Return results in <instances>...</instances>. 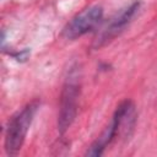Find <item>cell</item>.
Returning <instances> with one entry per match:
<instances>
[{"instance_id":"obj_1","label":"cell","mask_w":157,"mask_h":157,"mask_svg":"<svg viewBox=\"0 0 157 157\" xmlns=\"http://www.w3.org/2000/svg\"><path fill=\"white\" fill-rule=\"evenodd\" d=\"M37 108L38 103L33 102L26 105L11 119L5 136V148L9 155H16L20 151L27 131L32 124L33 117L37 112Z\"/></svg>"},{"instance_id":"obj_3","label":"cell","mask_w":157,"mask_h":157,"mask_svg":"<svg viewBox=\"0 0 157 157\" xmlns=\"http://www.w3.org/2000/svg\"><path fill=\"white\" fill-rule=\"evenodd\" d=\"M103 9L98 5L90 6L77 13L64 28V37L66 39H76L92 31L102 20Z\"/></svg>"},{"instance_id":"obj_5","label":"cell","mask_w":157,"mask_h":157,"mask_svg":"<svg viewBox=\"0 0 157 157\" xmlns=\"http://www.w3.org/2000/svg\"><path fill=\"white\" fill-rule=\"evenodd\" d=\"M136 121V109L131 101H124L114 114L110 123L114 130V139L118 136L129 137Z\"/></svg>"},{"instance_id":"obj_4","label":"cell","mask_w":157,"mask_h":157,"mask_svg":"<svg viewBox=\"0 0 157 157\" xmlns=\"http://www.w3.org/2000/svg\"><path fill=\"white\" fill-rule=\"evenodd\" d=\"M139 7H140V2L135 1L131 5L121 9L118 13H115L110 18L109 23L103 28V31L101 32L99 37L97 38V45L101 47L102 44H105L112 38H114L117 34H119L126 27V25H129L130 21L134 18V16L136 15Z\"/></svg>"},{"instance_id":"obj_2","label":"cell","mask_w":157,"mask_h":157,"mask_svg":"<svg viewBox=\"0 0 157 157\" xmlns=\"http://www.w3.org/2000/svg\"><path fill=\"white\" fill-rule=\"evenodd\" d=\"M78 94H80V86H78L77 76L70 75L61 92L60 109L58 115V128L61 134L69 129V126L72 124L76 117Z\"/></svg>"}]
</instances>
